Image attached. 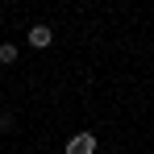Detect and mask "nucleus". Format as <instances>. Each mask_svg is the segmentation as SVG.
I'll return each instance as SVG.
<instances>
[{"label": "nucleus", "instance_id": "obj_1", "mask_svg": "<svg viewBox=\"0 0 154 154\" xmlns=\"http://www.w3.org/2000/svg\"><path fill=\"white\" fill-rule=\"evenodd\" d=\"M96 133H71L67 137V154H96Z\"/></svg>", "mask_w": 154, "mask_h": 154}, {"label": "nucleus", "instance_id": "obj_2", "mask_svg": "<svg viewBox=\"0 0 154 154\" xmlns=\"http://www.w3.org/2000/svg\"><path fill=\"white\" fill-rule=\"evenodd\" d=\"M50 42H54V29H50V25H42V21L29 25V46H33V50H46Z\"/></svg>", "mask_w": 154, "mask_h": 154}, {"label": "nucleus", "instance_id": "obj_3", "mask_svg": "<svg viewBox=\"0 0 154 154\" xmlns=\"http://www.w3.org/2000/svg\"><path fill=\"white\" fill-rule=\"evenodd\" d=\"M0 63H4V67H13V63H17V46H13V42H4V46H0Z\"/></svg>", "mask_w": 154, "mask_h": 154}, {"label": "nucleus", "instance_id": "obj_4", "mask_svg": "<svg viewBox=\"0 0 154 154\" xmlns=\"http://www.w3.org/2000/svg\"><path fill=\"white\" fill-rule=\"evenodd\" d=\"M4 129H13V112H0V133Z\"/></svg>", "mask_w": 154, "mask_h": 154}]
</instances>
